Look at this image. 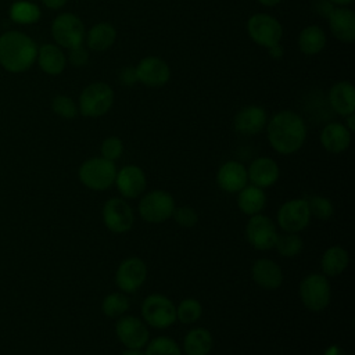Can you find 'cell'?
Returning a JSON list of instances; mask_svg holds the SVG:
<instances>
[{
  "instance_id": "47",
  "label": "cell",
  "mask_w": 355,
  "mask_h": 355,
  "mask_svg": "<svg viewBox=\"0 0 355 355\" xmlns=\"http://www.w3.org/2000/svg\"><path fill=\"white\" fill-rule=\"evenodd\" d=\"M121 355H144V351L137 348H126Z\"/></svg>"
},
{
  "instance_id": "29",
  "label": "cell",
  "mask_w": 355,
  "mask_h": 355,
  "mask_svg": "<svg viewBox=\"0 0 355 355\" xmlns=\"http://www.w3.org/2000/svg\"><path fill=\"white\" fill-rule=\"evenodd\" d=\"M349 263V254L341 245H331L324 250L320 258V268L324 276H338L341 275Z\"/></svg>"
},
{
  "instance_id": "22",
  "label": "cell",
  "mask_w": 355,
  "mask_h": 355,
  "mask_svg": "<svg viewBox=\"0 0 355 355\" xmlns=\"http://www.w3.org/2000/svg\"><path fill=\"white\" fill-rule=\"evenodd\" d=\"M327 100L331 110L341 115L347 116L355 112V87L348 80L336 82L327 93Z\"/></svg>"
},
{
  "instance_id": "37",
  "label": "cell",
  "mask_w": 355,
  "mask_h": 355,
  "mask_svg": "<svg viewBox=\"0 0 355 355\" xmlns=\"http://www.w3.org/2000/svg\"><path fill=\"white\" fill-rule=\"evenodd\" d=\"M172 218L180 227H186V229L194 227L198 222V214L190 205L175 207L172 212Z\"/></svg>"
},
{
  "instance_id": "39",
  "label": "cell",
  "mask_w": 355,
  "mask_h": 355,
  "mask_svg": "<svg viewBox=\"0 0 355 355\" xmlns=\"http://www.w3.org/2000/svg\"><path fill=\"white\" fill-rule=\"evenodd\" d=\"M68 61L71 62V65H73L76 68L85 67L89 62V50L83 44L69 49Z\"/></svg>"
},
{
  "instance_id": "13",
  "label": "cell",
  "mask_w": 355,
  "mask_h": 355,
  "mask_svg": "<svg viewBox=\"0 0 355 355\" xmlns=\"http://www.w3.org/2000/svg\"><path fill=\"white\" fill-rule=\"evenodd\" d=\"M147 265L139 257H128L116 268L115 283L125 294L136 293L147 280Z\"/></svg>"
},
{
  "instance_id": "26",
  "label": "cell",
  "mask_w": 355,
  "mask_h": 355,
  "mask_svg": "<svg viewBox=\"0 0 355 355\" xmlns=\"http://www.w3.org/2000/svg\"><path fill=\"white\" fill-rule=\"evenodd\" d=\"M327 43V36L323 28L319 25H308L301 29L297 37L298 49L305 55H316L319 54Z\"/></svg>"
},
{
  "instance_id": "33",
  "label": "cell",
  "mask_w": 355,
  "mask_h": 355,
  "mask_svg": "<svg viewBox=\"0 0 355 355\" xmlns=\"http://www.w3.org/2000/svg\"><path fill=\"white\" fill-rule=\"evenodd\" d=\"M144 355H183L179 344L168 336H158L148 340L146 344Z\"/></svg>"
},
{
  "instance_id": "19",
  "label": "cell",
  "mask_w": 355,
  "mask_h": 355,
  "mask_svg": "<svg viewBox=\"0 0 355 355\" xmlns=\"http://www.w3.org/2000/svg\"><path fill=\"white\" fill-rule=\"evenodd\" d=\"M331 35L341 43L355 40V12L349 7L336 6L327 18Z\"/></svg>"
},
{
  "instance_id": "25",
  "label": "cell",
  "mask_w": 355,
  "mask_h": 355,
  "mask_svg": "<svg viewBox=\"0 0 355 355\" xmlns=\"http://www.w3.org/2000/svg\"><path fill=\"white\" fill-rule=\"evenodd\" d=\"M116 40V29L110 22L101 21L94 24L85 35V42L89 50L92 51H105Z\"/></svg>"
},
{
  "instance_id": "40",
  "label": "cell",
  "mask_w": 355,
  "mask_h": 355,
  "mask_svg": "<svg viewBox=\"0 0 355 355\" xmlns=\"http://www.w3.org/2000/svg\"><path fill=\"white\" fill-rule=\"evenodd\" d=\"M119 82L125 86H132L137 83V75L136 68L132 65H126L119 71Z\"/></svg>"
},
{
  "instance_id": "45",
  "label": "cell",
  "mask_w": 355,
  "mask_h": 355,
  "mask_svg": "<svg viewBox=\"0 0 355 355\" xmlns=\"http://www.w3.org/2000/svg\"><path fill=\"white\" fill-rule=\"evenodd\" d=\"M344 118H345L344 125H345L347 129L352 133V132L355 130V115H354V114H349V115H347V116H344Z\"/></svg>"
},
{
  "instance_id": "48",
  "label": "cell",
  "mask_w": 355,
  "mask_h": 355,
  "mask_svg": "<svg viewBox=\"0 0 355 355\" xmlns=\"http://www.w3.org/2000/svg\"><path fill=\"white\" fill-rule=\"evenodd\" d=\"M331 1L334 6H340V7H348L349 4H352L354 0H329Z\"/></svg>"
},
{
  "instance_id": "41",
  "label": "cell",
  "mask_w": 355,
  "mask_h": 355,
  "mask_svg": "<svg viewBox=\"0 0 355 355\" xmlns=\"http://www.w3.org/2000/svg\"><path fill=\"white\" fill-rule=\"evenodd\" d=\"M334 4L329 0H315L313 1V11L322 17V18H329V15L331 14V11L334 10Z\"/></svg>"
},
{
  "instance_id": "8",
  "label": "cell",
  "mask_w": 355,
  "mask_h": 355,
  "mask_svg": "<svg viewBox=\"0 0 355 355\" xmlns=\"http://www.w3.org/2000/svg\"><path fill=\"white\" fill-rule=\"evenodd\" d=\"M176 204L171 193L165 190H153L146 193L137 205L139 215L147 223H162L172 218Z\"/></svg>"
},
{
  "instance_id": "17",
  "label": "cell",
  "mask_w": 355,
  "mask_h": 355,
  "mask_svg": "<svg viewBox=\"0 0 355 355\" xmlns=\"http://www.w3.org/2000/svg\"><path fill=\"white\" fill-rule=\"evenodd\" d=\"M268 122V114L261 105L241 107L233 119L234 130L243 136H255L261 133Z\"/></svg>"
},
{
  "instance_id": "3",
  "label": "cell",
  "mask_w": 355,
  "mask_h": 355,
  "mask_svg": "<svg viewBox=\"0 0 355 355\" xmlns=\"http://www.w3.org/2000/svg\"><path fill=\"white\" fill-rule=\"evenodd\" d=\"M115 93L105 82L89 83L79 94L78 111L86 118H100L114 105Z\"/></svg>"
},
{
  "instance_id": "43",
  "label": "cell",
  "mask_w": 355,
  "mask_h": 355,
  "mask_svg": "<svg viewBox=\"0 0 355 355\" xmlns=\"http://www.w3.org/2000/svg\"><path fill=\"white\" fill-rule=\"evenodd\" d=\"M323 355H349V354H348L343 347H340V345H337V344H333V345H329V347L324 349Z\"/></svg>"
},
{
  "instance_id": "18",
  "label": "cell",
  "mask_w": 355,
  "mask_h": 355,
  "mask_svg": "<svg viewBox=\"0 0 355 355\" xmlns=\"http://www.w3.org/2000/svg\"><path fill=\"white\" fill-rule=\"evenodd\" d=\"M218 187L226 193H239L245 184H248L247 168L240 161H226L216 172Z\"/></svg>"
},
{
  "instance_id": "24",
  "label": "cell",
  "mask_w": 355,
  "mask_h": 355,
  "mask_svg": "<svg viewBox=\"0 0 355 355\" xmlns=\"http://www.w3.org/2000/svg\"><path fill=\"white\" fill-rule=\"evenodd\" d=\"M36 61L40 69L47 75H60L67 67V57L60 46L46 43L37 49Z\"/></svg>"
},
{
  "instance_id": "5",
  "label": "cell",
  "mask_w": 355,
  "mask_h": 355,
  "mask_svg": "<svg viewBox=\"0 0 355 355\" xmlns=\"http://www.w3.org/2000/svg\"><path fill=\"white\" fill-rule=\"evenodd\" d=\"M141 319L154 329H168L176 322V305L164 294L147 295L140 306Z\"/></svg>"
},
{
  "instance_id": "10",
  "label": "cell",
  "mask_w": 355,
  "mask_h": 355,
  "mask_svg": "<svg viewBox=\"0 0 355 355\" xmlns=\"http://www.w3.org/2000/svg\"><path fill=\"white\" fill-rule=\"evenodd\" d=\"M101 218L104 226L115 233L122 234L129 232L135 223V215L132 207L122 197L108 198L101 209Z\"/></svg>"
},
{
  "instance_id": "27",
  "label": "cell",
  "mask_w": 355,
  "mask_h": 355,
  "mask_svg": "<svg viewBox=\"0 0 355 355\" xmlns=\"http://www.w3.org/2000/svg\"><path fill=\"white\" fill-rule=\"evenodd\" d=\"M212 345L214 338L209 330L204 327H193L183 338L182 352L184 355H209Z\"/></svg>"
},
{
  "instance_id": "9",
  "label": "cell",
  "mask_w": 355,
  "mask_h": 355,
  "mask_svg": "<svg viewBox=\"0 0 355 355\" xmlns=\"http://www.w3.org/2000/svg\"><path fill=\"white\" fill-rule=\"evenodd\" d=\"M247 33L255 44L269 49L270 46L280 43L283 37V26L273 15L257 12L252 14L247 21Z\"/></svg>"
},
{
  "instance_id": "31",
  "label": "cell",
  "mask_w": 355,
  "mask_h": 355,
  "mask_svg": "<svg viewBox=\"0 0 355 355\" xmlns=\"http://www.w3.org/2000/svg\"><path fill=\"white\" fill-rule=\"evenodd\" d=\"M130 306V301L128 295L122 291H114L104 297L101 302V312L111 319H118L125 315Z\"/></svg>"
},
{
  "instance_id": "14",
  "label": "cell",
  "mask_w": 355,
  "mask_h": 355,
  "mask_svg": "<svg viewBox=\"0 0 355 355\" xmlns=\"http://www.w3.org/2000/svg\"><path fill=\"white\" fill-rule=\"evenodd\" d=\"M115 334L125 348L141 349L150 340L147 324L133 315H122L116 319Z\"/></svg>"
},
{
  "instance_id": "6",
  "label": "cell",
  "mask_w": 355,
  "mask_h": 355,
  "mask_svg": "<svg viewBox=\"0 0 355 355\" xmlns=\"http://www.w3.org/2000/svg\"><path fill=\"white\" fill-rule=\"evenodd\" d=\"M302 305L312 312H320L330 304L331 287L327 277L322 273L306 275L298 287Z\"/></svg>"
},
{
  "instance_id": "12",
  "label": "cell",
  "mask_w": 355,
  "mask_h": 355,
  "mask_svg": "<svg viewBox=\"0 0 355 355\" xmlns=\"http://www.w3.org/2000/svg\"><path fill=\"white\" fill-rule=\"evenodd\" d=\"M277 229L275 222L262 214L250 216L245 225V239L250 245L259 251H268L275 247L277 239Z\"/></svg>"
},
{
  "instance_id": "46",
  "label": "cell",
  "mask_w": 355,
  "mask_h": 355,
  "mask_svg": "<svg viewBox=\"0 0 355 355\" xmlns=\"http://www.w3.org/2000/svg\"><path fill=\"white\" fill-rule=\"evenodd\" d=\"M263 7H275L282 3V0H257Z\"/></svg>"
},
{
  "instance_id": "44",
  "label": "cell",
  "mask_w": 355,
  "mask_h": 355,
  "mask_svg": "<svg viewBox=\"0 0 355 355\" xmlns=\"http://www.w3.org/2000/svg\"><path fill=\"white\" fill-rule=\"evenodd\" d=\"M67 1L68 0H42L44 7H47L50 10H60L67 4Z\"/></svg>"
},
{
  "instance_id": "36",
  "label": "cell",
  "mask_w": 355,
  "mask_h": 355,
  "mask_svg": "<svg viewBox=\"0 0 355 355\" xmlns=\"http://www.w3.org/2000/svg\"><path fill=\"white\" fill-rule=\"evenodd\" d=\"M51 110L61 118L72 119L78 115V104L65 94H58L51 100Z\"/></svg>"
},
{
  "instance_id": "32",
  "label": "cell",
  "mask_w": 355,
  "mask_h": 355,
  "mask_svg": "<svg viewBox=\"0 0 355 355\" xmlns=\"http://www.w3.org/2000/svg\"><path fill=\"white\" fill-rule=\"evenodd\" d=\"M279 255L284 258H293L301 254L304 250V241L298 236V233H287L284 232L283 234H277L275 247H273Z\"/></svg>"
},
{
  "instance_id": "42",
  "label": "cell",
  "mask_w": 355,
  "mask_h": 355,
  "mask_svg": "<svg viewBox=\"0 0 355 355\" xmlns=\"http://www.w3.org/2000/svg\"><path fill=\"white\" fill-rule=\"evenodd\" d=\"M266 50H268L270 58H273V60H280L284 55V49H283V46L280 43H277L275 46H270Z\"/></svg>"
},
{
  "instance_id": "35",
  "label": "cell",
  "mask_w": 355,
  "mask_h": 355,
  "mask_svg": "<svg viewBox=\"0 0 355 355\" xmlns=\"http://www.w3.org/2000/svg\"><path fill=\"white\" fill-rule=\"evenodd\" d=\"M311 216L319 220H329L334 214V205L330 198L324 196H312L306 198Z\"/></svg>"
},
{
  "instance_id": "16",
  "label": "cell",
  "mask_w": 355,
  "mask_h": 355,
  "mask_svg": "<svg viewBox=\"0 0 355 355\" xmlns=\"http://www.w3.org/2000/svg\"><path fill=\"white\" fill-rule=\"evenodd\" d=\"M114 184L116 186L122 198L133 200L144 193L147 187V178L140 166L129 164L116 171Z\"/></svg>"
},
{
  "instance_id": "30",
  "label": "cell",
  "mask_w": 355,
  "mask_h": 355,
  "mask_svg": "<svg viewBox=\"0 0 355 355\" xmlns=\"http://www.w3.org/2000/svg\"><path fill=\"white\" fill-rule=\"evenodd\" d=\"M42 17L40 8L31 1L19 0L11 4L10 18L19 25H32L36 24Z\"/></svg>"
},
{
  "instance_id": "20",
  "label": "cell",
  "mask_w": 355,
  "mask_h": 355,
  "mask_svg": "<svg viewBox=\"0 0 355 355\" xmlns=\"http://www.w3.org/2000/svg\"><path fill=\"white\" fill-rule=\"evenodd\" d=\"M247 176L251 184L261 189H268L277 182L280 176V168L273 158L258 157L247 168Z\"/></svg>"
},
{
  "instance_id": "21",
  "label": "cell",
  "mask_w": 355,
  "mask_h": 355,
  "mask_svg": "<svg viewBox=\"0 0 355 355\" xmlns=\"http://www.w3.org/2000/svg\"><path fill=\"white\" fill-rule=\"evenodd\" d=\"M251 277L257 286L265 290H276L283 283V270L273 259L259 258L251 266Z\"/></svg>"
},
{
  "instance_id": "11",
  "label": "cell",
  "mask_w": 355,
  "mask_h": 355,
  "mask_svg": "<svg viewBox=\"0 0 355 355\" xmlns=\"http://www.w3.org/2000/svg\"><path fill=\"white\" fill-rule=\"evenodd\" d=\"M277 225L283 232L300 233L308 227L311 212L306 198H291L284 201L277 209Z\"/></svg>"
},
{
  "instance_id": "23",
  "label": "cell",
  "mask_w": 355,
  "mask_h": 355,
  "mask_svg": "<svg viewBox=\"0 0 355 355\" xmlns=\"http://www.w3.org/2000/svg\"><path fill=\"white\" fill-rule=\"evenodd\" d=\"M351 132L341 122H330L324 125L319 140L322 147L331 154H340L348 150L351 144Z\"/></svg>"
},
{
  "instance_id": "34",
  "label": "cell",
  "mask_w": 355,
  "mask_h": 355,
  "mask_svg": "<svg viewBox=\"0 0 355 355\" xmlns=\"http://www.w3.org/2000/svg\"><path fill=\"white\" fill-rule=\"evenodd\" d=\"M202 315V305L196 298H184L176 306V320L183 324L196 323Z\"/></svg>"
},
{
  "instance_id": "1",
  "label": "cell",
  "mask_w": 355,
  "mask_h": 355,
  "mask_svg": "<svg viewBox=\"0 0 355 355\" xmlns=\"http://www.w3.org/2000/svg\"><path fill=\"white\" fill-rule=\"evenodd\" d=\"M266 137L270 147L282 154L290 155L301 150L306 140V123L293 110H282L266 122Z\"/></svg>"
},
{
  "instance_id": "38",
  "label": "cell",
  "mask_w": 355,
  "mask_h": 355,
  "mask_svg": "<svg viewBox=\"0 0 355 355\" xmlns=\"http://www.w3.org/2000/svg\"><path fill=\"white\" fill-rule=\"evenodd\" d=\"M100 151L103 158L115 162L123 153V141L118 136H108L103 140L100 146Z\"/></svg>"
},
{
  "instance_id": "2",
  "label": "cell",
  "mask_w": 355,
  "mask_h": 355,
  "mask_svg": "<svg viewBox=\"0 0 355 355\" xmlns=\"http://www.w3.org/2000/svg\"><path fill=\"white\" fill-rule=\"evenodd\" d=\"M37 46L28 35L10 31L0 36V65L12 73L28 71L36 61Z\"/></svg>"
},
{
  "instance_id": "28",
  "label": "cell",
  "mask_w": 355,
  "mask_h": 355,
  "mask_svg": "<svg viewBox=\"0 0 355 355\" xmlns=\"http://www.w3.org/2000/svg\"><path fill=\"white\" fill-rule=\"evenodd\" d=\"M265 205H266V194L263 189L258 186L245 184L237 193V207L244 215L252 216V215L261 214Z\"/></svg>"
},
{
  "instance_id": "7",
  "label": "cell",
  "mask_w": 355,
  "mask_h": 355,
  "mask_svg": "<svg viewBox=\"0 0 355 355\" xmlns=\"http://www.w3.org/2000/svg\"><path fill=\"white\" fill-rule=\"evenodd\" d=\"M85 35V24L72 12H61L51 22V36L60 47L69 50L82 46Z\"/></svg>"
},
{
  "instance_id": "15",
  "label": "cell",
  "mask_w": 355,
  "mask_h": 355,
  "mask_svg": "<svg viewBox=\"0 0 355 355\" xmlns=\"http://www.w3.org/2000/svg\"><path fill=\"white\" fill-rule=\"evenodd\" d=\"M137 83L147 87H162L171 79V68L165 60L157 55H147L135 67Z\"/></svg>"
},
{
  "instance_id": "4",
  "label": "cell",
  "mask_w": 355,
  "mask_h": 355,
  "mask_svg": "<svg viewBox=\"0 0 355 355\" xmlns=\"http://www.w3.org/2000/svg\"><path fill=\"white\" fill-rule=\"evenodd\" d=\"M116 171L114 161L100 155L85 159L79 166L78 176L85 187L94 191H104L114 184Z\"/></svg>"
}]
</instances>
